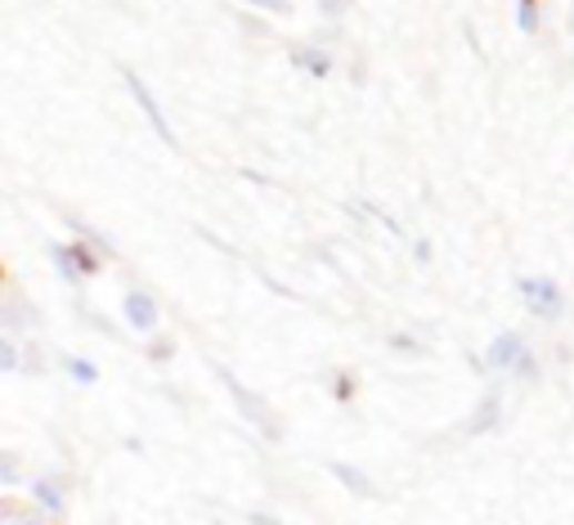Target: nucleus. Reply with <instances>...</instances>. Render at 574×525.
Returning <instances> with one entry per match:
<instances>
[{"label":"nucleus","instance_id":"obj_1","mask_svg":"<svg viewBox=\"0 0 574 525\" xmlns=\"http://www.w3.org/2000/svg\"><path fill=\"white\" fill-rule=\"evenodd\" d=\"M521 296H525V305L538 314V320H556L561 305H565V296H561V287L552 279H521Z\"/></svg>","mask_w":574,"mask_h":525},{"label":"nucleus","instance_id":"obj_2","mask_svg":"<svg viewBox=\"0 0 574 525\" xmlns=\"http://www.w3.org/2000/svg\"><path fill=\"white\" fill-rule=\"evenodd\" d=\"M220 377H224L229 395H234V400H239V408H243V413L252 417V423H256V427H261L265 436H279V427H274V417H270V408H265V404H261L256 395H248V391H243V382H239L234 373H224V368H220Z\"/></svg>","mask_w":574,"mask_h":525},{"label":"nucleus","instance_id":"obj_3","mask_svg":"<svg viewBox=\"0 0 574 525\" xmlns=\"http://www.w3.org/2000/svg\"><path fill=\"white\" fill-rule=\"evenodd\" d=\"M122 77H127V85H131V94H135V103L149 113V122H153V131L167 140V144H175V135H171V127H167V113L158 109V99H153V90L140 81V72H131V68H122Z\"/></svg>","mask_w":574,"mask_h":525},{"label":"nucleus","instance_id":"obj_4","mask_svg":"<svg viewBox=\"0 0 574 525\" xmlns=\"http://www.w3.org/2000/svg\"><path fill=\"white\" fill-rule=\"evenodd\" d=\"M525 355V342H521V333H503V337H494V346H490V368H516V360Z\"/></svg>","mask_w":574,"mask_h":525},{"label":"nucleus","instance_id":"obj_5","mask_svg":"<svg viewBox=\"0 0 574 525\" xmlns=\"http://www.w3.org/2000/svg\"><path fill=\"white\" fill-rule=\"evenodd\" d=\"M127 320H131L140 333H149V329L158 324V305H153L149 292H131V296H127Z\"/></svg>","mask_w":574,"mask_h":525},{"label":"nucleus","instance_id":"obj_6","mask_svg":"<svg viewBox=\"0 0 574 525\" xmlns=\"http://www.w3.org/2000/svg\"><path fill=\"white\" fill-rule=\"evenodd\" d=\"M499 408H503V400L499 395H485V404H481V413L467 423V436H481V432H490L494 423H499Z\"/></svg>","mask_w":574,"mask_h":525},{"label":"nucleus","instance_id":"obj_7","mask_svg":"<svg viewBox=\"0 0 574 525\" xmlns=\"http://www.w3.org/2000/svg\"><path fill=\"white\" fill-rule=\"evenodd\" d=\"M292 59H296L305 72H314V77H328V72H332V59H328L323 50H296Z\"/></svg>","mask_w":574,"mask_h":525},{"label":"nucleus","instance_id":"obj_8","mask_svg":"<svg viewBox=\"0 0 574 525\" xmlns=\"http://www.w3.org/2000/svg\"><path fill=\"white\" fill-rule=\"evenodd\" d=\"M332 476H341L355 494H373V485H369V476L364 472H355V467H346V463H332Z\"/></svg>","mask_w":574,"mask_h":525},{"label":"nucleus","instance_id":"obj_9","mask_svg":"<svg viewBox=\"0 0 574 525\" xmlns=\"http://www.w3.org/2000/svg\"><path fill=\"white\" fill-rule=\"evenodd\" d=\"M32 494H37V498H41L50 512H59V507H63V494L54 489V481H37V485H32Z\"/></svg>","mask_w":574,"mask_h":525},{"label":"nucleus","instance_id":"obj_10","mask_svg":"<svg viewBox=\"0 0 574 525\" xmlns=\"http://www.w3.org/2000/svg\"><path fill=\"white\" fill-rule=\"evenodd\" d=\"M72 261H77V270H81V274H94V270H99V261H94L81 243H72Z\"/></svg>","mask_w":574,"mask_h":525},{"label":"nucleus","instance_id":"obj_11","mask_svg":"<svg viewBox=\"0 0 574 525\" xmlns=\"http://www.w3.org/2000/svg\"><path fill=\"white\" fill-rule=\"evenodd\" d=\"M68 373L77 377V382H94L99 373H94V364L90 360H68Z\"/></svg>","mask_w":574,"mask_h":525},{"label":"nucleus","instance_id":"obj_12","mask_svg":"<svg viewBox=\"0 0 574 525\" xmlns=\"http://www.w3.org/2000/svg\"><path fill=\"white\" fill-rule=\"evenodd\" d=\"M512 373H516V377H521V382H534V373H538V364H534V355H530V351H525V355H521V360H516V368H512Z\"/></svg>","mask_w":574,"mask_h":525},{"label":"nucleus","instance_id":"obj_13","mask_svg":"<svg viewBox=\"0 0 574 525\" xmlns=\"http://www.w3.org/2000/svg\"><path fill=\"white\" fill-rule=\"evenodd\" d=\"M534 23H538V19H534V0H521V28L534 32Z\"/></svg>","mask_w":574,"mask_h":525},{"label":"nucleus","instance_id":"obj_14","mask_svg":"<svg viewBox=\"0 0 574 525\" xmlns=\"http://www.w3.org/2000/svg\"><path fill=\"white\" fill-rule=\"evenodd\" d=\"M0 364H6V368H19V355H14V342H6V346H0Z\"/></svg>","mask_w":574,"mask_h":525},{"label":"nucleus","instance_id":"obj_15","mask_svg":"<svg viewBox=\"0 0 574 525\" xmlns=\"http://www.w3.org/2000/svg\"><path fill=\"white\" fill-rule=\"evenodd\" d=\"M391 346H395V351H409V355H422V346H417L413 337H391Z\"/></svg>","mask_w":574,"mask_h":525},{"label":"nucleus","instance_id":"obj_16","mask_svg":"<svg viewBox=\"0 0 574 525\" xmlns=\"http://www.w3.org/2000/svg\"><path fill=\"white\" fill-rule=\"evenodd\" d=\"M336 395H341V400H351V395H355V382H351V377H341V382H336Z\"/></svg>","mask_w":574,"mask_h":525},{"label":"nucleus","instance_id":"obj_17","mask_svg":"<svg viewBox=\"0 0 574 525\" xmlns=\"http://www.w3.org/2000/svg\"><path fill=\"white\" fill-rule=\"evenodd\" d=\"M323 10H332V14H336V10H346V0H323Z\"/></svg>","mask_w":574,"mask_h":525},{"label":"nucleus","instance_id":"obj_18","mask_svg":"<svg viewBox=\"0 0 574 525\" xmlns=\"http://www.w3.org/2000/svg\"><path fill=\"white\" fill-rule=\"evenodd\" d=\"M252 6H265V10H283V0H252Z\"/></svg>","mask_w":574,"mask_h":525}]
</instances>
